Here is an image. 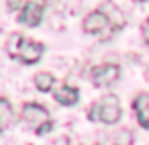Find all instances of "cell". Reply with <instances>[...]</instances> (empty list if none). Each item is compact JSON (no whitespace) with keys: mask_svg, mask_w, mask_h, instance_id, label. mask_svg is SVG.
Here are the masks:
<instances>
[{"mask_svg":"<svg viewBox=\"0 0 149 145\" xmlns=\"http://www.w3.org/2000/svg\"><path fill=\"white\" fill-rule=\"evenodd\" d=\"M45 47L43 43L39 41H33V39H27L19 33H13L8 39H6V53L13 57V59H19L27 66H33L41 59Z\"/></svg>","mask_w":149,"mask_h":145,"instance_id":"cell-1","label":"cell"},{"mask_svg":"<svg viewBox=\"0 0 149 145\" xmlns=\"http://www.w3.org/2000/svg\"><path fill=\"white\" fill-rule=\"evenodd\" d=\"M84 31L88 35H98L100 39H108L114 31H120L123 27L118 23H114V17H108L104 8H98V10H92L84 23H82Z\"/></svg>","mask_w":149,"mask_h":145,"instance_id":"cell-2","label":"cell"},{"mask_svg":"<svg viewBox=\"0 0 149 145\" xmlns=\"http://www.w3.org/2000/svg\"><path fill=\"white\" fill-rule=\"evenodd\" d=\"M88 119L90 121H100L104 125H114L120 119V102H118V98L112 96V94L100 98L98 102H94L90 106Z\"/></svg>","mask_w":149,"mask_h":145,"instance_id":"cell-3","label":"cell"},{"mask_svg":"<svg viewBox=\"0 0 149 145\" xmlns=\"http://www.w3.org/2000/svg\"><path fill=\"white\" fill-rule=\"evenodd\" d=\"M21 116H23L25 125L29 129H33L37 135H43V133L51 131V127H53L49 112L41 104H35V102H27L21 110Z\"/></svg>","mask_w":149,"mask_h":145,"instance_id":"cell-4","label":"cell"},{"mask_svg":"<svg viewBox=\"0 0 149 145\" xmlns=\"http://www.w3.org/2000/svg\"><path fill=\"white\" fill-rule=\"evenodd\" d=\"M118 76H120V68L116 63H102V66L92 68V72H90L94 86H110L112 82L118 80Z\"/></svg>","mask_w":149,"mask_h":145,"instance_id":"cell-5","label":"cell"},{"mask_svg":"<svg viewBox=\"0 0 149 145\" xmlns=\"http://www.w3.org/2000/svg\"><path fill=\"white\" fill-rule=\"evenodd\" d=\"M41 19H43V6L39 2H33V0L23 6V10L19 15V21L27 27H37L41 23Z\"/></svg>","mask_w":149,"mask_h":145,"instance_id":"cell-6","label":"cell"},{"mask_svg":"<svg viewBox=\"0 0 149 145\" xmlns=\"http://www.w3.org/2000/svg\"><path fill=\"white\" fill-rule=\"evenodd\" d=\"M133 112L143 129H149V94L141 92L133 100Z\"/></svg>","mask_w":149,"mask_h":145,"instance_id":"cell-7","label":"cell"},{"mask_svg":"<svg viewBox=\"0 0 149 145\" xmlns=\"http://www.w3.org/2000/svg\"><path fill=\"white\" fill-rule=\"evenodd\" d=\"M53 98L63 106H74L80 98V92H78V88H74L70 84H61L53 90Z\"/></svg>","mask_w":149,"mask_h":145,"instance_id":"cell-8","label":"cell"},{"mask_svg":"<svg viewBox=\"0 0 149 145\" xmlns=\"http://www.w3.org/2000/svg\"><path fill=\"white\" fill-rule=\"evenodd\" d=\"M15 114H13V108H10V102L8 98H0V129L6 131L13 123Z\"/></svg>","mask_w":149,"mask_h":145,"instance_id":"cell-9","label":"cell"},{"mask_svg":"<svg viewBox=\"0 0 149 145\" xmlns=\"http://www.w3.org/2000/svg\"><path fill=\"white\" fill-rule=\"evenodd\" d=\"M102 139L110 141V145H133V133L129 129H120L114 135H108V137H102Z\"/></svg>","mask_w":149,"mask_h":145,"instance_id":"cell-10","label":"cell"},{"mask_svg":"<svg viewBox=\"0 0 149 145\" xmlns=\"http://www.w3.org/2000/svg\"><path fill=\"white\" fill-rule=\"evenodd\" d=\"M35 86H37V90H41V92H49L51 88H53V84H55V78H53V74H49V72H39L37 76H35Z\"/></svg>","mask_w":149,"mask_h":145,"instance_id":"cell-11","label":"cell"},{"mask_svg":"<svg viewBox=\"0 0 149 145\" xmlns=\"http://www.w3.org/2000/svg\"><path fill=\"white\" fill-rule=\"evenodd\" d=\"M141 33H143V39H145V43L149 45V17H147V21L141 25Z\"/></svg>","mask_w":149,"mask_h":145,"instance_id":"cell-12","label":"cell"},{"mask_svg":"<svg viewBox=\"0 0 149 145\" xmlns=\"http://www.w3.org/2000/svg\"><path fill=\"white\" fill-rule=\"evenodd\" d=\"M49 145H70V137H57V139H53Z\"/></svg>","mask_w":149,"mask_h":145,"instance_id":"cell-13","label":"cell"},{"mask_svg":"<svg viewBox=\"0 0 149 145\" xmlns=\"http://www.w3.org/2000/svg\"><path fill=\"white\" fill-rule=\"evenodd\" d=\"M19 6H21V0H8V8L10 10H17Z\"/></svg>","mask_w":149,"mask_h":145,"instance_id":"cell-14","label":"cell"},{"mask_svg":"<svg viewBox=\"0 0 149 145\" xmlns=\"http://www.w3.org/2000/svg\"><path fill=\"white\" fill-rule=\"evenodd\" d=\"M135 2H143V0H135Z\"/></svg>","mask_w":149,"mask_h":145,"instance_id":"cell-15","label":"cell"},{"mask_svg":"<svg viewBox=\"0 0 149 145\" xmlns=\"http://www.w3.org/2000/svg\"><path fill=\"white\" fill-rule=\"evenodd\" d=\"M147 78H149V70H147Z\"/></svg>","mask_w":149,"mask_h":145,"instance_id":"cell-16","label":"cell"}]
</instances>
